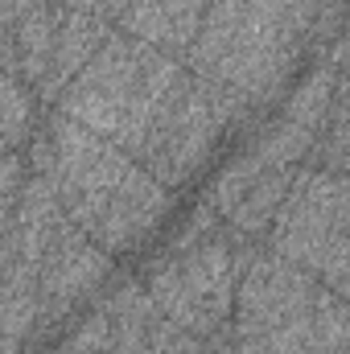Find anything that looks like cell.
<instances>
[{
    "mask_svg": "<svg viewBox=\"0 0 350 354\" xmlns=\"http://www.w3.org/2000/svg\"><path fill=\"white\" fill-rule=\"evenodd\" d=\"M342 25L347 0H214L185 66L260 111L293 83L309 50L342 37Z\"/></svg>",
    "mask_w": 350,
    "mask_h": 354,
    "instance_id": "1",
    "label": "cell"
},
{
    "mask_svg": "<svg viewBox=\"0 0 350 354\" xmlns=\"http://www.w3.org/2000/svg\"><path fill=\"white\" fill-rule=\"evenodd\" d=\"M25 157L33 174H50L62 210L111 256L140 248L169 210V189L132 153L66 111H46Z\"/></svg>",
    "mask_w": 350,
    "mask_h": 354,
    "instance_id": "2",
    "label": "cell"
},
{
    "mask_svg": "<svg viewBox=\"0 0 350 354\" xmlns=\"http://www.w3.org/2000/svg\"><path fill=\"white\" fill-rule=\"evenodd\" d=\"M190 75L194 71L185 66V58L116 29L91 58V66L75 79V87L66 91L58 111L87 124L91 132L120 145L124 153L140 157Z\"/></svg>",
    "mask_w": 350,
    "mask_h": 354,
    "instance_id": "3",
    "label": "cell"
},
{
    "mask_svg": "<svg viewBox=\"0 0 350 354\" xmlns=\"http://www.w3.org/2000/svg\"><path fill=\"white\" fill-rule=\"evenodd\" d=\"M235 354L350 351V301L313 272L260 248L235 292Z\"/></svg>",
    "mask_w": 350,
    "mask_h": 354,
    "instance_id": "4",
    "label": "cell"
},
{
    "mask_svg": "<svg viewBox=\"0 0 350 354\" xmlns=\"http://www.w3.org/2000/svg\"><path fill=\"white\" fill-rule=\"evenodd\" d=\"M256 252V239L219 227L198 243H169L165 256L145 268V288L165 317L181 322L198 338H214L235 317V292Z\"/></svg>",
    "mask_w": 350,
    "mask_h": 354,
    "instance_id": "5",
    "label": "cell"
},
{
    "mask_svg": "<svg viewBox=\"0 0 350 354\" xmlns=\"http://www.w3.org/2000/svg\"><path fill=\"white\" fill-rule=\"evenodd\" d=\"M264 248L313 272L350 301V177L330 169H297V181L264 235Z\"/></svg>",
    "mask_w": 350,
    "mask_h": 354,
    "instance_id": "6",
    "label": "cell"
},
{
    "mask_svg": "<svg viewBox=\"0 0 350 354\" xmlns=\"http://www.w3.org/2000/svg\"><path fill=\"white\" fill-rule=\"evenodd\" d=\"M107 276H111V252H103L66 214L42 256V272H37V309H42L37 338L54 334L71 317V309H79Z\"/></svg>",
    "mask_w": 350,
    "mask_h": 354,
    "instance_id": "7",
    "label": "cell"
},
{
    "mask_svg": "<svg viewBox=\"0 0 350 354\" xmlns=\"http://www.w3.org/2000/svg\"><path fill=\"white\" fill-rule=\"evenodd\" d=\"M214 0H132L120 29L149 41V46H161L177 58H185L202 33V21L210 12Z\"/></svg>",
    "mask_w": 350,
    "mask_h": 354,
    "instance_id": "8",
    "label": "cell"
},
{
    "mask_svg": "<svg viewBox=\"0 0 350 354\" xmlns=\"http://www.w3.org/2000/svg\"><path fill=\"white\" fill-rule=\"evenodd\" d=\"M107 317H111V342L116 354H145L149 351V326H153V297L145 288V280H120L107 301H103Z\"/></svg>",
    "mask_w": 350,
    "mask_h": 354,
    "instance_id": "9",
    "label": "cell"
},
{
    "mask_svg": "<svg viewBox=\"0 0 350 354\" xmlns=\"http://www.w3.org/2000/svg\"><path fill=\"white\" fill-rule=\"evenodd\" d=\"M293 181H297V169H272V174H264L260 181L239 198V206L227 214V227L239 231V235H248V239L268 235V227L276 223V214H280V206H284Z\"/></svg>",
    "mask_w": 350,
    "mask_h": 354,
    "instance_id": "10",
    "label": "cell"
},
{
    "mask_svg": "<svg viewBox=\"0 0 350 354\" xmlns=\"http://www.w3.org/2000/svg\"><path fill=\"white\" fill-rule=\"evenodd\" d=\"M4 153H25V145L37 136V128L46 124L42 99L17 71H4Z\"/></svg>",
    "mask_w": 350,
    "mask_h": 354,
    "instance_id": "11",
    "label": "cell"
},
{
    "mask_svg": "<svg viewBox=\"0 0 350 354\" xmlns=\"http://www.w3.org/2000/svg\"><path fill=\"white\" fill-rule=\"evenodd\" d=\"M309 165L350 177V71H347V79H342V87H338L330 124H326V132H322V140H317Z\"/></svg>",
    "mask_w": 350,
    "mask_h": 354,
    "instance_id": "12",
    "label": "cell"
},
{
    "mask_svg": "<svg viewBox=\"0 0 350 354\" xmlns=\"http://www.w3.org/2000/svg\"><path fill=\"white\" fill-rule=\"evenodd\" d=\"M54 354H116V342H111V317L107 309L99 305L95 313H87V322L58 346Z\"/></svg>",
    "mask_w": 350,
    "mask_h": 354,
    "instance_id": "13",
    "label": "cell"
},
{
    "mask_svg": "<svg viewBox=\"0 0 350 354\" xmlns=\"http://www.w3.org/2000/svg\"><path fill=\"white\" fill-rule=\"evenodd\" d=\"M111 4H116L120 12H128V4H132V0H111Z\"/></svg>",
    "mask_w": 350,
    "mask_h": 354,
    "instance_id": "14",
    "label": "cell"
},
{
    "mask_svg": "<svg viewBox=\"0 0 350 354\" xmlns=\"http://www.w3.org/2000/svg\"><path fill=\"white\" fill-rule=\"evenodd\" d=\"M342 354H350V351H342Z\"/></svg>",
    "mask_w": 350,
    "mask_h": 354,
    "instance_id": "15",
    "label": "cell"
}]
</instances>
